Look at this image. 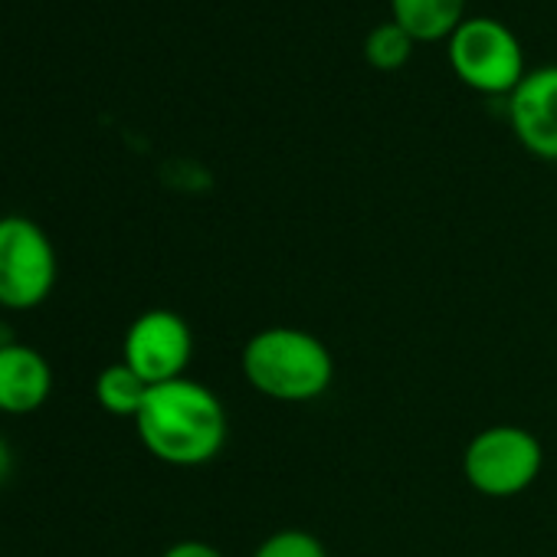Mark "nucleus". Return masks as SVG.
I'll use <instances>...</instances> for the list:
<instances>
[{"label": "nucleus", "instance_id": "nucleus-9", "mask_svg": "<svg viewBox=\"0 0 557 557\" xmlns=\"http://www.w3.org/2000/svg\"><path fill=\"white\" fill-rule=\"evenodd\" d=\"M391 21L417 44L449 40L466 21V0H391Z\"/></svg>", "mask_w": 557, "mask_h": 557}, {"label": "nucleus", "instance_id": "nucleus-2", "mask_svg": "<svg viewBox=\"0 0 557 557\" xmlns=\"http://www.w3.org/2000/svg\"><path fill=\"white\" fill-rule=\"evenodd\" d=\"M246 384L275 404H312L335 384V358L329 345L293 325H269L256 332L239 355Z\"/></svg>", "mask_w": 557, "mask_h": 557}, {"label": "nucleus", "instance_id": "nucleus-8", "mask_svg": "<svg viewBox=\"0 0 557 557\" xmlns=\"http://www.w3.org/2000/svg\"><path fill=\"white\" fill-rule=\"evenodd\" d=\"M53 394V368L34 345H0V413L27 417L37 413Z\"/></svg>", "mask_w": 557, "mask_h": 557}, {"label": "nucleus", "instance_id": "nucleus-6", "mask_svg": "<svg viewBox=\"0 0 557 557\" xmlns=\"http://www.w3.org/2000/svg\"><path fill=\"white\" fill-rule=\"evenodd\" d=\"M194 358V332L184 315L171 309L141 312L122 342V361L148 384H168L187 377V364Z\"/></svg>", "mask_w": 557, "mask_h": 557}, {"label": "nucleus", "instance_id": "nucleus-3", "mask_svg": "<svg viewBox=\"0 0 557 557\" xmlns=\"http://www.w3.org/2000/svg\"><path fill=\"white\" fill-rule=\"evenodd\" d=\"M544 449L537 436L518 423H492L462 449V475L485 498H515L541 475Z\"/></svg>", "mask_w": 557, "mask_h": 557}, {"label": "nucleus", "instance_id": "nucleus-1", "mask_svg": "<svg viewBox=\"0 0 557 557\" xmlns=\"http://www.w3.org/2000/svg\"><path fill=\"white\" fill-rule=\"evenodd\" d=\"M135 433L154 459L194 469L223 453L230 417L207 384L177 377L148 391L145 407L135 417Z\"/></svg>", "mask_w": 557, "mask_h": 557}, {"label": "nucleus", "instance_id": "nucleus-4", "mask_svg": "<svg viewBox=\"0 0 557 557\" xmlns=\"http://www.w3.org/2000/svg\"><path fill=\"white\" fill-rule=\"evenodd\" d=\"M57 286V246L50 233L24 216H0V309L30 312Z\"/></svg>", "mask_w": 557, "mask_h": 557}, {"label": "nucleus", "instance_id": "nucleus-5", "mask_svg": "<svg viewBox=\"0 0 557 557\" xmlns=\"http://www.w3.org/2000/svg\"><path fill=\"white\" fill-rule=\"evenodd\" d=\"M449 66L456 79L482 96H511L524 79V50L495 17H466L449 37Z\"/></svg>", "mask_w": 557, "mask_h": 557}, {"label": "nucleus", "instance_id": "nucleus-11", "mask_svg": "<svg viewBox=\"0 0 557 557\" xmlns=\"http://www.w3.org/2000/svg\"><path fill=\"white\" fill-rule=\"evenodd\" d=\"M417 40L394 21L377 24L368 37H364V60L377 70V73H397L410 63Z\"/></svg>", "mask_w": 557, "mask_h": 557}, {"label": "nucleus", "instance_id": "nucleus-12", "mask_svg": "<svg viewBox=\"0 0 557 557\" xmlns=\"http://www.w3.org/2000/svg\"><path fill=\"white\" fill-rule=\"evenodd\" d=\"M252 557H329V550L306 528H278L256 544Z\"/></svg>", "mask_w": 557, "mask_h": 557}, {"label": "nucleus", "instance_id": "nucleus-13", "mask_svg": "<svg viewBox=\"0 0 557 557\" xmlns=\"http://www.w3.org/2000/svg\"><path fill=\"white\" fill-rule=\"evenodd\" d=\"M161 557H226L220 547L207 544V541H197V537H187V541H177L171 544Z\"/></svg>", "mask_w": 557, "mask_h": 557}, {"label": "nucleus", "instance_id": "nucleus-14", "mask_svg": "<svg viewBox=\"0 0 557 557\" xmlns=\"http://www.w3.org/2000/svg\"><path fill=\"white\" fill-rule=\"evenodd\" d=\"M11 469H14V453H11L8 440L0 436V482H4V479L11 475Z\"/></svg>", "mask_w": 557, "mask_h": 557}, {"label": "nucleus", "instance_id": "nucleus-7", "mask_svg": "<svg viewBox=\"0 0 557 557\" xmlns=\"http://www.w3.org/2000/svg\"><path fill=\"white\" fill-rule=\"evenodd\" d=\"M508 122L528 154L557 161V66L524 73L518 89L508 96Z\"/></svg>", "mask_w": 557, "mask_h": 557}, {"label": "nucleus", "instance_id": "nucleus-15", "mask_svg": "<svg viewBox=\"0 0 557 557\" xmlns=\"http://www.w3.org/2000/svg\"><path fill=\"white\" fill-rule=\"evenodd\" d=\"M0 345H4V329H0Z\"/></svg>", "mask_w": 557, "mask_h": 557}, {"label": "nucleus", "instance_id": "nucleus-10", "mask_svg": "<svg viewBox=\"0 0 557 557\" xmlns=\"http://www.w3.org/2000/svg\"><path fill=\"white\" fill-rule=\"evenodd\" d=\"M92 391H96V400H99V407L106 413L135 420L138 410L145 407V397H148L151 387L125 361H115V364H109V368L99 371Z\"/></svg>", "mask_w": 557, "mask_h": 557}]
</instances>
